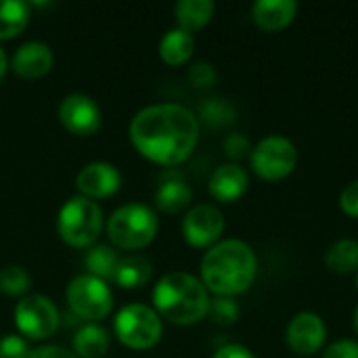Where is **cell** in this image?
Instances as JSON below:
<instances>
[{
  "label": "cell",
  "instance_id": "cell-21",
  "mask_svg": "<svg viewBox=\"0 0 358 358\" xmlns=\"http://www.w3.org/2000/svg\"><path fill=\"white\" fill-rule=\"evenodd\" d=\"M193 201V191L185 180H166L155 193V206L164 214H180Z\"/></svg>",
  "mask_w": 358,
  "mask_h": 358
},
{
  "label": "cell",
  "instance_id": "cell-32",
  "mask_svg": "<svg viewBox=\"0 0 358 358\" xmlns=\"http://www.w3.org/2000/svg\"><path fill=\"white\" fill-rule=\"evenodd\" d=\"M323 358H358V342L355 340H338L329 344L323 352Z\"/></svg>",
  "mask_w": 358,
  "mask_h": 358
},
{
  "label": "cell",
  "instance_id": "cell-8",
  "mask_svg": "<svg viewBox=\"0 0 358 358\" xmlns=\"http://www.w3.org/2000/svg\"><path fill=\"white\" fill-rule=\"evenodd\" d=\"M67 304L84 321L96 323L111 315L113 310V294L109 285L103 279H96L92 275H78L71 279L65 292Z\"/></svg>",
  "mask_w": 358,
  "mask_h": 358
},
{
  "label": "cell",
  "instance_id": "cell-37",
  "mask_svg": "<svg viewBox=\"0 0 358 358\" xmlns=\"http://www.w3.org/2000/svg\"><path fill=\"white\" fill-rule=\"evenodd\" d=\"M357 292H358V273H357Z\"/></svg>",
  "mask_w": 358,
  "mask_h": 358
},
{
  "label": "cell",
  "instance_id": "cell-23",
  "mask_svg": "<svg viewBox=\"0 0 358 358\" xmlns=\"http://www.w3.org/2000/svg\"><path fill=\"white\" fill-rule=\"evenodd\" d=\"M29 23V4L23 0H0V40L19 36Z\"/></svg>",
  "mask_w": 358,
  "mask_h": 358
},
{
  "label": "cell",
  "instance_id": "cell-2",
  "mask_svg": "<svg viewBox=\"0 0 358 358\" xmlns=\"http://www.w3.org/2000/svg\"><path fill=\"white\" fill-rule=\"evenodd\" d=\"M201 283L214 296L235 298L245 294L258 275V258L241 239H224L201 258Z\"/></svg>",
  "mask_w": 358,
  "mask_h": 358
},
{
  "label": "cell",
  "instance_id": "cell-20",
  "mask_svg": "<svg viewBox=\"0 0 358 358\" xmlns=\"http://www.w3.org/2000/svg\"><path fill=\"white\" fill-rule=\"evenodd\" d=\"M109 342L111 338L105 327L96 323H88L80 327L78 334L73 336V350L80 358H101L107 355Z\"/></svg>",
  "mask_w": 358,
  "mask_h": 358
},
{
  "label": "cell",
  "instance_id": "cell-26",
  "mask_svg": "<svg viewBox=\"0 0 358 358\" xmlns=\"http://www.w3.org/2000/svg\"><path fill=\"white\" fill-rule=\"evenodd\" d=\"M31 285L29 273L19 264H8L0 271V292L6 296H25Z\"/></svg>",
  "mask_w": 358,
  "mask_h": 358
},
{
  "label": "cell",
  "instance_id": "cell-31",
  "mask_svg": "<svg viewBox=\"0 0 358 358\" xmlns=\"http://www.w3.org/2000/svg\"><path fill=\"white\" fill-rule=\"evenodd\" d=\"M340 208L348 218H358V180L348 182L340 193Z\"/></svg>",
  "mask_w": 358,
  "mask_h": 358
},
{
  "label": "cell",
  "instance_id": "cell-14",
  "mask_svg": "<svg viewBox=\"0 0 358 358\" xmlns=\"http://www.w3.org/2000/svg\"><path fill=\"white\" fill-rule=\"evenodd\" d=\"M52 50L48 44L44 42H25L21 44L13 59H10V69L15 76L23 78V80H36L42 78L50 71L52 67Z\"/></svg>",
  "mask_w": 358,
  "mask_h": 358
},
{
  "label": "cell",
  "instance_id": "cell-13",
  "mask_svg": "<svg viewBox=\"0 0 358 358\" xmlns=\"http://www.w3.org/2000/svg\"><path fill=\"white\" fill-rule=\"evenodd\" d=\"M76 187L88 199H105V197H111L120 191L122 174L113 164L92 162L78 172Z\"/></svg>",
  "mask_w": 358,
  "mask_h": 358
},
{
  "label": "cell",
  "instance_id": "cell-29",
  "mask_svg": "<svg viewBox=\"0 0 358 358\" xmlns=\"http://www.w3.org/2000/svg\"><path fill=\"white\" fill-rule=\"evenodd\" d=\"M216 80H218V73H216V67L212 63L199 61L189 69V82L195 88H210L216 84Z\"/></svg>",
  "mask_w": 358,
  "mask_h": 358
},
{
  "label": "cell",
  "instance_id": "cell-33",
  "mask_svg": "<svg viewBox=\"0 0 358 358\" xmlns=\"http://www.w3.org/2000/svg\"><path fill=\"white\" fill-rule=\"evenodd\" d=\"M29 358H78L73 352H69L67 348L63 346H40V348H34Z\"/></svg>",
  "mask_w": 358,
  "mask_h": 358
},
{
  "label": "cell",
  "instance_id": "cell-28",
  "mask_svg": "<svg viewBox=\"0 0 358 358\" xmlns=\"http://www.w3.org/2000/svg\"><path fill=\"white\" fill-rule=\"evenodd\" d=\"M222 149H224V155L231 159V164H237L239 159L243 157H250L254 145L250 143V138L241 132H233L224 138L222 143Z\"/></svg>",
  "mask_w": 358,
  "mask_h": 358
},
{
  "label": "cell",
  "instance_id": "cell-16",
  "mask_svg": "<svg viewBox=\"0 0 358 358\" xmlns=\"http://www.w3.org/2000/svg\"><path fill=\"white\" fill-rule=\"evenodd\" d=\"M298 15L296 0H256L252 4V21L262 31H281Z\"/></svg>",
  "mask_w": 358,
  "mask_h": 358
},
{
  "label": "cell",
  "instance_id": "cell-15",
  "mask_svg": "<svg viewBox=\"0 0 358 358\" xmlns=\"http://www.w3.org/2000/svg\"><path fill=\"white\" fill-rule=\"evenodd\" d=\"M250 176L239 164H222L210 176V195L220 203H235L248 191Z\"/></svg>",
  "mask_w": 358,
  "mask_h": 358
},
{
  "label": "cell",
  "instance_id": "cell-6",
  "mask_svg": "<svg viewBox=\"0 0 358 358\" xmlns=\"http://www.w3.org/2000/svg\"><path fill=\"white\" fill-rule=\"evenodd\" d=\"M117 340L132 350L153 348L164 334L162 317L147 304H128L120 308L113 321Z\"/></svg>",
  "mask_w": 358,
  "mask_h": 358
},
{
  "label": "cell",
  "instance_id": "cell-10",
  "mask_svg": "<svg viewBox=\"0 0 358 358\" xmlns=\"http://www.w3.org/2000/svg\"><path fill=\"white\" fill-rule=\"evenodd\" d=\"M224 233V216L212 203L193 206L182 220V237L191 248H212Z\"/></svg>",
  "mask_w": 358,
  "mask_h": 358
},
{
  "label": "cell",
  "instance_id": "cell-35",
  "mask_svg": "<svg viewBox=\"0 0 358 358\" xmlns=\"http://www.w3.org/2000/svg\"><path fill=\"white\" fill-rule=\"evenodd\" d=\"M6 69H8V59H6V52H4V48L0 46V80L4 78Z\"/></svg>",
  "mask_w": 358,
  "mask_h": 358
},
{
  "label": "cell",
  "instance_id": "cell-5",
  "mask_svg": "<svg viewBox=\"0 0 358 358\" xmlns=\"http://www.w3.org/2000/svg\"><path fill=\"white\" fill-rule=\"evenodd\" d=\"M59 237L71 248H92L103 231V210L94 199L84 195L63 203L57 216Z\"/></svg>",
  "mask_w": 358,
  "mask_h": 358
},
{
  "label": "cell",
  "instance_id": "cell-27",
  "mask_svg": "<svg viewBox=\"0 0 358 358\" xmlns=\"http://www.w3.org/2000/svg\"><path fill=\"white\" fill-rule=\"evenodd\" d=\"M208 317L216 323V325H233L239 319V304L235 302V298H224V296H216L210 300L208 306Z\"/></svg>",
  "mask_w": 358,
  "mask_h": 358
},
{
  "label": "cell",
  "instance_id": "cell-1",
  "mask_svg": "<svg viewBox=\"0 0 358 358\" xmlns=\"http://www.w3.org/2000/svg\"><path fill=\"white\" fill-rule=\"evenodd\" d=\"M128 134L134 149L149 162L178 166L199 141V117L185 105L157 103L132 117Z\"/></svg>",
  "mask_w": 358,
  "mask_h": 358
},
{
  "label": "cell",
  "instance_id": "cell-34",
  "mask_svg": "<svg viewBox=\"0 0 358 358\" xmlns=\"http://www.w3.org/2000/svg\"><path fill=\"white\" fill-rule=\"evenodd\" d=\"M212 358H256V355L241 344H227V346L218 348Z\"/></svg>",
  "mask_w": 358,
  "mask_h": 358
},
{
  "label": "cell",
  "instance_id": "cell-36",
  "mask_svg": "<svg viewBox=\"0 0 358 358\" xmlns=\"http://www.w3.org/2000/svg\"><path fill=\"white\" fill-rule=\"evenodd\" d=\"M352 325H355V334L358 336V306L355 308V317H352Z\"/></svg>",
  "mask_w": 358,
  "mask_h": 358
},
{
  "label": "cell",
  "instance_id": "cell-3",
  "mask_svg": "<svg viewBox=\"0 0 358 358\" xmlns=\"http://www.w3.org/2000/svg\"><path fill=\"white\" fill-rule=\"evenodd\" d=\"M210 292L189 273H168L153 287V310L174 325H195L208 317Z\"/></svg>",
  "mask_w": 358,
  "mask_h": 358
},
{
  "label": "cell",
  "instance_id": "cell-19",
  "mask_svg": "<svg viewBox=\"0 0 358 358\" xmlns=\"http://www.w3.org/2000/svg\"><path fill=\"white\" fill-rule=\"evenodd\" d=\"M153 277V264L143 258V256H122L115 268V277L113 283H117L124 289H134V287H143L151 281Z\"/></svg>",
  "mask_w": 358,
  "mask_h": 358
},
{
  "label": "cell",
  "instance_id": "cell-12",
  "mask_svg": "<svg viewBox=\"0 0 358 358\" xmlns=\"http://www.w3.org/2000/svg\"><path fill=\"white\" fill-rule=\"evenodd\" d=\"M59 122L73 136H92L103 122L99 105L88 94H69L59 105Z\"/></svg>",
  "mask_w": 358,
  "mask_h": 358
},
{
  "label": "cell",
  "instance_id": "cell-25",
  "mask_svg": "<svg viewBox=\"0 0 358 358\" xmlns=\"http://www.w3.org/2000/svg\"><path fill=\"white\" fill-rule=\"evenodd\" d=\"M237 117V111L235 107L227 101V99H220V96H214V99H206L201 109H199V120L210 126V128H224V126H231Z\"/></svg>",
  "mask_w": 358,
  "mask_h": 358
},
{
  "label": "cell",
  "instance_id": "cell-17",
  "mask_svg": "<svg viewBox=\"0 0 358 358\" xmlns=\"http://www.w3.org/2000/svg\"><path fill=\"white\" fill-rule=\"evenodd\" d=\"M193 52H195L193 34H189L180 27L166 31L162 42H159V57L164 63H168L172 67L185 65L193 57Z\"/></svg>",
  "mask_w": 358,
  "mask_h": 358
},
{
  "label": "cell",
  "instance_id": "cell-18",
  "mask_svg": "<svg viewBox=\"0 0 358 358\" xmlns=\"http://www.w3.org/2000/svg\"><path fill=\"white\" fill-rule=\"evenodd\" d=\"M214 10L216 4L212 0H178L174 6V17L180 29L193 34L212 21Z\"/></svg>",
  "mask_w": 358,
  "mask_h": 358
},
{
  "label": "cell",
  "instance_id": "cell-22",
  "mask_svg": "<svg viewBox=\"0 0 358 358\" xmlns=\"http://www.w3.org/2000/svg\"><path fill=\"white\" fill-rule=\"evenodd\" d=\"M325 266L336 275H357L358 273V241L340 239L325 252Z\"/></svg>",
  "mask_w": 358,
  "mask_h": 358
},
{
  "label": "cell",
  "instance_id": "cell-9",
  "mask_svg": "<svg viewBox=\"0 0 358 358\" xmlns=\"http://www.w3.org/2000/svg\"><path fill=\"white\" fill-rule=\"evenodd\" d=\"M13 319L19 334L29 340H46L55 336L61 321L55 302L42 294L21 298L13 310Z\"/></svg>",
  "mask_w": 358,
  "mask_h": 358
},
{
  "label": "cell",
  "instance_id": "cell-24",
  "mask_svg": "<svg viewBox=\"0 0 358 358\" xmlns=\"http://www.w3.org/2000/svg\"><path fill=\"white\" fill-rule=\"evenodd\" d=\"M120 256L111 245H92L86 256H84V266L88 271V275L107 281H113L115 277V268H117Z\"/></svg>",
  "mask_w": 358,
  "mask_h": 358
},
{
  "label": "cell",
  "instance_id": "cell-11",
  "mask_svg": "<svg viewBox=\"0 0 358 358\" xmlns=\"http://www.w3.org/2000/svg\"><path fill=\"white\" fill-rule=\"evenodd\" d=\"M285 342L289 350L300 357H313L325 348L327 342V325L321 315L304 310L298 313L285 329Z\"/></svg>",
  "mask_w": 358,
  "mask_h": 358
},
{
  "label": "cell",
  "instance_id": "cell-4",
  "mask_svg": "<svg viewBox=\"0 0 358 358\" xmlns=\"http://www.w3.org/2000/svg\"><path fill=\"white\" fill-rule=\"evenodd\" d=\"M159 222L155 212L145 203H126L117 208L107 220L109 241L117 250H143L153 243Z\"/></svg>",
  "mask_w": 358,
  "mask_h": 358
},
{
  "label": "cell",
  "instance_id": "cell-30",
  "mask_svg": "<svg viewBox=\"0 0 358 358\" xmlns=\"http://www.w3.org/2000/svg\"><path fill=\"white\" fill-rule=\"evenodd\" d=\"M31 350L21 336L8 334L0 340V358H29Z\"/></svg>",
  "mask_w": 358,
  "mask_h": 358
},
{
  "label": "cell",
  "instance_id": "cell-7",
  "mask_svg": "<svg viewBox=\"0 0 358 358\" xmlns=\"http://www.w3.org/2000/svg\"><path fill=\"white\" fill-rule=\"evenodd\" d=\"M252 170L258 178L266 182H277L287 178L298 164L296 145L281 134H271L254 145L250 153Z\"/></svg>",
  "mask_w": 358,
  "mask_h": 358
}]
</instances>
